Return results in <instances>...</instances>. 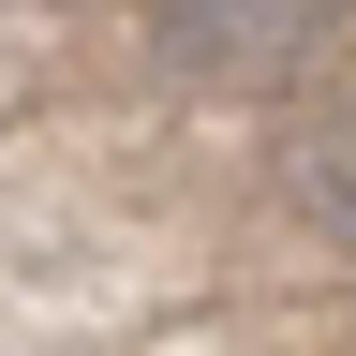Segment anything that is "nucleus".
I'll return each mask as SVG.
<instances>
[{
	"instance_id": "obj_1",
	"label": "nucleus",
	"mask_w": 356,
	"mask_h": 356,
	"mask_svg": "<svg viewBox=\"0 0 356 356\" xmlns=\"http://www.w3.org/2000/svg\"><path fill=\"white\" fill-rule=\"evenodd\" d=\"M149 30H163V60H178V74L267 89V74H297L312 44L341 30V0H149Z\"/></svg>"
},
{
	"instance_id": "obj_2",
	"label": "nucleus",
	"mask_w": 356,
	"mask_h": 356,
	"mask_svg": "<svg viewBox=\"0 0 356 356\" xmlns=\"http://www.w3.org/2000/svg\"><path fill=\"white\" fill-rule=\"evenodd\" d=\"M282 208H297L327 252H356V104H341V119H297V134H282Z\"/></svg>"
}]
</instances>
